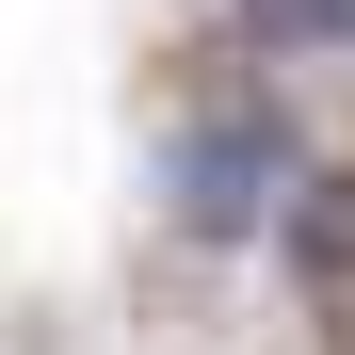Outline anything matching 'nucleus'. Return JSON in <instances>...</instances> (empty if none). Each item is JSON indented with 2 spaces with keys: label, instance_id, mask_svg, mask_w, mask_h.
I'll list each match as a JSON object with an SVG mask.
<instances>
[{
  "label": "nucleus",
  "instance_id": "obj_1",
  "mask_svg": "<svg viewBox=\"0 0 355 355\" xmlns=\"http://www.w3.org/2000/svg\"><path fill=\"white\" fill-rule=\"evenodd\" d=\"M291 113L275 97H210V113H178V146H162V210H178V243H275V210H291Z\"/></svg>",
  "mask_w": 355,
  "mask_h": 355
},
{
  "label": "nucleus",
  "instance_id": "obj_2",
  "mask_svg": "<svg viewBox=\"0 0 355 355\" xmlns=\"http://www.w3.org/2000/svg\"><path fill=\"white\" fill-rule=\"evenodd\" d=\"M275 259H291V291H307V307H355V162H307V178H291Z\"/></svg>",
  "mask_w": 355,
  "mask_h": 355
},
{
  "label": "nucleus",
  "instance_id": "obj_3",
  "mask_svg": "<svg viewBox=\"0 0 355 355\" xmlns=\"http://www.w3.org/2000/svg\"><path fill=\"white\" fill-rule=\"evenodd\" d=\"M259 49H355V0H243Z\"/></svg>",
  "mask_w": 355,
  "mask_h": 355
}]
</instances>
